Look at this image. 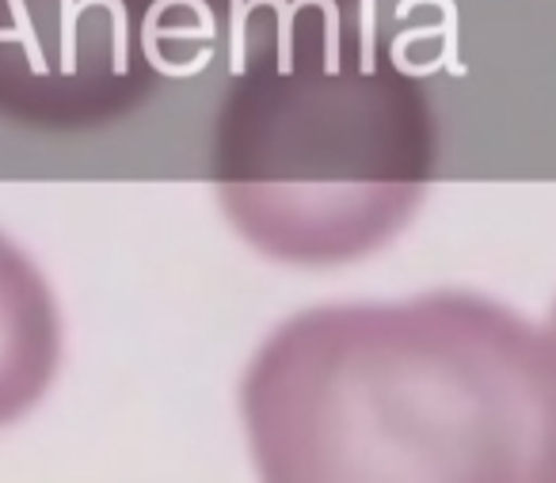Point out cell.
<instances>
[{"mask_svg":"<svg viewBox=\"0 0 556 483\" xmlns=\"http://www.w3.org/2000/svg\"><path fill=\"white\" fill-rule=\"evenodd\" d=\"M270 483H556V328L462 290L320 305L240 381Z\"/></svg>","mask_w":556,"mask_h":483,"instance_id":"obj_1","label":"cell"},{"mask_svg":"<svg viewBox=\"0 0 556 483\" xmlns=\"http://www.w3.org/2000/svg\"><path fill=\"white\" fill-rule=\"evenodd\" d=\"M340 12H255L214 115L210 183L225 217L294 267L381 252L439 176L431 92Z\"/></svg>","mask_w":556,"mask_h":483,"instance_id":"obj_2","label":"cell"},{"mask_svg":"<svg viewBox=\"0 0 556 483\" xmlns=\"http://www.w3.org/2000/svg\"><path fill=\"white\" fill-rule=\"evenodd\" d=\"M214 20L187 0H0V118L96 134L199 62Z\"/></svg>","mask_w":556,"mask_h":483,"instance_id":"obj_3","label":"cell"},{"mask_svg":"<svg viewBox=\"0 0 556 483\" xmlns=\"http://www.w3.org/2000/svg\"><path fill=\"white\" fill-rule=\"evenodd\" d=\"M62 366V313L42 270L0 237V430L24 419Z\"/></svg>","mask_w":556,"mask_h":483,"instance_id":"obj_4","label":"cell"},{"mask_svg":"<svg viewBox=\"0 0 556 483\" xmlns=\"http://www.w3.org/2000/svg\"><path fill=\"white\" fill-rule=\"evenodd\" d=\"M187 4L202 9L210 20H225V16H232V12H294V9H309V4L351 12L358 0H187Z\"/></svg>","mask_w":556,"mask_h":483,"instance_id":"obj_5","label":"cell"},{"mask_svg":"<svg viewBox=\"0 0 556 483\" xmlns=\"http://www.w3.org/2000/svg\"><path fill=\"white\" fill-rule=\"evenodd\" d=\"M548 323H553V328H556V305H553V316H548Z\"/></svg>","mask_w":556,"mask_h":483,"instance_id":"obj_6","label":"cell"}]
</instances>
